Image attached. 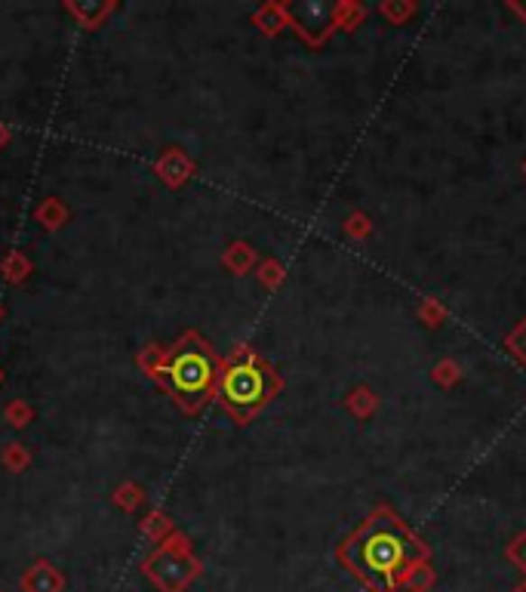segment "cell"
Segmentation results:
<instances>
[{
    "mask_svg": "<svg viewBox=\"0 0 526 592\" xmlns=\"http://www.w3.org/2000/svg\"><path fill=\"white\" fill-rule=\"evenodd\" d=\"M431 583H434V571L428 568V561H422V565H416L407 577H403L401 587H407L410 592H428Z\"/></svg>",
    "mask_w": 526,
    "mask_h": 592,
    "instance_id": "obj_5",
    "label": "cell"
},
{
    "mask_svg": "<svg viewBox=\"0 0 526 592\" xmlns=\"http://www.w3.org/2000/svg\"><path fill=\"white\" fill-rule=\"evenodd\" d=\"M428 559V546L388 506L373 509L370 519L339 546V561L370 592H394Z\"/></svg>",
    "mask_w": 526,
    "mask_h": 592,
    "instance_id": "obj_1",
    "label": "cell"
},
{
    "mask_svg": "<svg viewBox=\"0 0 526 592\" xmlns=\"http://www.w3.org/2000/svg\"><path fill=\"white\" fill-rule=\"evenodd\" d=\"M348 408H351V410H357L360 417L370 414V408H373V395H370V389H357V392H351Z\"/></svg>",
    "mask_w": 526,
    "mask_h": 592,
    "instance_id": "obj_6",
    "label": "cell"
},
{
    "mask_svg": "<svg viewBox=\"0 0 526 592\" xmlns=\"http://www.w3.org/2000/svg\"><path fill=\"white\" fill-rule=\"evenodd\" d=\"M508 349L514 352L521 362H526V321L523 324H517V331L508 336Z\"/></svg>",
    "mask_w": 526,
    "mask_h": 592,
    "instance_id": "obj_7",
    "label": "cell"
},
{
    "mask_svg": "<svg viewBox=\"0 0 526 592\" xmlns=\"http://www.w3.org/2000/svg\"><path fill=\"white\" fill-rule=\"evenodd\" d=\"M511 10H514V13H521V16L526 19V6H523V4H511Z\"/></svg>",
    "mask_w": 526,
    "mask_h": 592,
    "instance_id": "obj_10",
    "label": "cell"
},
{
    "mask_svg": "<svg viewBox=\"0 0 526 592\" xmlns=\"http://www.w3.org/2000/svg\"><path fill=\"white\" fill-rule=\"evenodd\" d=\"M292 25L302 32L311 43H323V37L339 25V6L336 4H320V0H308V4H292L290 6Z\"/></svg>",
    "mask_w": 526,
    "mask_h": 592,
    "instance_id": "obj_4",
    "label": "cell"
},
{
    "mask_svg": "<svg viewBox=\"0 0 526 592\" xmlns=\"http://www.w3.org/2000/svg\"><path fill=\"white\" fill-rule=\"evenodd\" d=\"M170 383L185 399H204L216 383V362L204 346H185L167 367Z\"/></svg>",
    "mask_w": 526,
    "mask_h": 592,
    "instance_id": "obj_3",
    "label": "cell"
},
{
    "mask_svg": "<svg viewBox=\"0 0 526 592\" xmlns=\"http://www.w3.org/2000/svg\"><path fill=\"white\" fill-rule=\"evenodd\" d=\"M514 592H526V583H521V587H514Z\"/></svg>",
    "mask_w": 526,
    "mask_h": 592,
    "instance_id": "obj_11",
    "label": "cell"
},
{
    "mask_svg": "<svg viewBox=\"0 0 526 592\" xmlns=\"http://www.w3.org/2000/svg\"><path fill=\"white\" fill-rule=\"evenodd\" d=\"M508 559L514 561V565L526 574V534H521L514 543L508 546Z\"/></svg>",
    "mask_w": 526,
    "mask_h": 592,
    "instance_id": "obj_8",
    "label": "cell"
},
{
    "mask_svg": "<svg viewBox=\"0 0 526 592\" xmlns=\"http://www.w3.org/2000/svg\"><path fill=\"white\" fill-rule=\"evenodd\" d=\"M382 13H385V16H391V19H401V16H410L412 6H410V4H407V6H382Z\"/></svg>",
    "mask_w": 526,
    "mask_h": 592,
    "instance_id": "obj_9",
    "label": "cell"
},
{
    "mask_svg": "<svg viewBox=\"0 0 526 592\" xmlns=\"http://www.w3.org/2000/svg\"><path fill=\"white\" fill-rule=\"evenodd\" d=\"M277 377L262 358L246 355L222 373V401L240 419H250L277 392Z\"/></svg>",
    "mask_w": 526,
    "mask_h": 592,
    "instance_id": "obj_2",
    "label": "cell"
}]
</instances>
